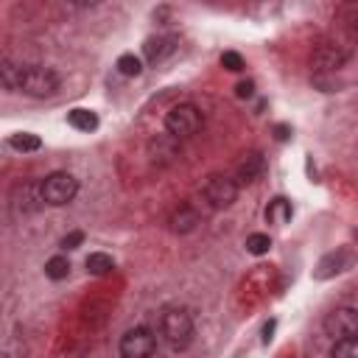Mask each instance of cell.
Wrapping results in <instances>:
<instances>
[{
  "label": "cell",
  "mask_w": 358,
  "mask_h": 358,
  "mask_svg": "<svg viewBox=\"0 0 358 358\" xmlns=\"http://www.w3.org/2000/svg\"><path fill=\"white\" fill-rule=\"evenodd\" d=\"M347 263H350V252H344V249H341V252H333V255L322 257V263L316 266V277H319V280H327V277L344 271Z\"/></svg>",
  "instance_id": "obj_11"
},
{
  "label": "cell",
  "mask_w": 358,
  "mask_h": 358,
  "mask_svg": "<svg viewBox=\"0 0 358 358\" xmlns=\"http://www.w3.org/2000/svg\"><path fill=\"white\" fill-rule=\"evenodd\" d=\"M350 48L347 45H341V42H336V39H324V42H319L316 45V50L310 53V67L316 70V73H330V70H336V67H341L347 59H350Z\"/></svg>",
  "instance_id": "obj_5"
},
{
  "label": "cell",
  "mask_w": 358,
  "mask_h": 358,
  "mask_svg": "<svg viewBox=\"0 0 358 358\" xmlns=\"http://www.w3.org/2000/svg\"><path fill=\"white\" fill-rule=\"evenodd\" d=\"M39 187H42V199H45V204H53V207H62V204L73 201L76 193H78V182H76V176H73V173H64V171H56V173L45 176Z\"/></svg>",
  "instance_id": "obj_3"
},
{
  "label": "cell",
  "mask_w": 358,
  "mask_h": 358,
  "mask_svg": "<svg viewBox=\"0 0 358 358\" xmlns=\"http://www.w3.org/2000/svg\"><path fill=\"white\" fill-rule=\"evenodd\" d=\"M67 123H70L73 129H78V131H92V129H98V117H95V112H90V109H70V112H67Z\"/></svg>",
  "instance_id": "obj_15"
},
{
  "label": "cell",
  "mask_w": 358,
  "mask_h": 358,
  "mask_svg": "<svg viewBox=\"0 0 358 358\" xmlns=\"http://www.w3.org/2000/svg\"><path fill=\"white\" fill-rule=\"evenodd\" d=\"M252 90H255V84H252V81H241V84H238V95H241V98H249V95H252Z\"/></svg>",
  "instance_id": "obj_24"
},
{
  "label": "cell",
  "mask_w": 358,
  "mask_h": 358,
  "mask_svg": "<svg viewBox=\"0 0 358 358\" xmlns=\"http://www.w3.org/2000/svg\"><path fill=\"white\" fill-rule=\"evenodd\" d=\"M101 0H73V6L76 8H92V6H98Z\"/></svg>",
  "instance_id": "obj_25"
},
{
  "label": "cell",
  "mask_w": 358,
  "mask_h": 358,
  "mask_svg": "<svg viewBox=\"0 0 358 358\" xmlns=\"http://www.w3.org/2000/svg\"><path fill=\"white\" fill-rule=\"evenodd\" d=\"M324 333L336 341L344 336H355L358 333V310L355 308H336L324 316Z\"/></svg>",
  "instance_id": "obj_8"
},
{
  "label": "cell",
  "mask_w": 358,
  "mask_h": 358,
  "mask_svg": "<svg viewBox=\"0 0 358 358\" xmlns=\"http://www.w3.org/2000/svg\"><path fill=\"white\" fill-rule=\"evenodd\" d=\"M263 154L260 151H252V154H246L243 159H241V165H238V179L241 182H255L260 173H263Z\"/></svg>",
  "instance_id": "obj_13"
},
{
  "label": "cell",
  "mask_w": 358,
  "mask_h": 358,
  "mask_svg": "<svg viewBox=\"0 0 358 358\" xmlns=\"http://www.w3.org/2000/svg\"><path fill=\"white\" fill-rule=\"evenodd\" d=\"M271 249V241H268V235H263V232H255V235H249L246 238V252H252V255H266Z\"/></svg>",
  "instance_id": "obj_21"
},
{
  "label": "cell",
  "mask_w": 358,
  "mask_h": 358,
  "mask_svg": "<svg viewBox=\"0 0 358 358\" xmlns=\"http://www.w3.org/2000/svg\"><path fill=\"white\" fill-rule=\"evenodd\" d=\"M196 224H199V213H196L193 207H179V210L171 215V229L179 232V235L196 229Z\"/></svg>",
  "instance_id": "obj_14"
},
{
  "label": "cell",
  "mask_w": 358,
  "mask_h": 358,
  "mask_svg": "<svg viewBox=\"0 0 358 358\" xmlns=\"http://www.w3.org/2000/svg\"><path fill=\"white\" fill-rule=\"evenodd\" d=\"M81 241H84V232H78V229H76V232H70V235H64V238H62V249H76Z\"/></svg>",
  "instance_id": "obj_23"
},
{
  "label": "cell",
  "mask_w": 358,
  "mask_h": 358,
  "mask_svg": "<svg viewBox=\"0 0 358 358\" xmlns=\"http://www.w3.org/2000/svg\"><path fill=\"white\" fill-rule=\"evenodd\" d=\"M117 70H120L123 76H140V73H143V62H140L137 56H131V53H123V56L117 59Z\"/></svg>",
  "instance_id": "obj_20"
},
{
  "label": "cell",
  "mask_w": 358,
  "mask_h": 358,
  "mask_svg": "<svg viewBox=\"0 0 358 358\" xmlns=\"http://www.w3.org/2000/svg\"><path fill=\"white\" fill-rule=\"evenodd\" d=\"M17 90L31 95V98H48L59 90V76L50 70V67H22L20 70V78H17Z\"/></svg>",
  "instance_id": "obj_2"
},
{
  "label": "cell",
  "mask_w": 358,
  "mask_h": 358,
  "mask_svg": "<svg viewBox=\"0 0 358 358\" xmlns=\"http://www.w3.org/2000/svg\"><path fill=\"white\" fill-rule=\"evenodd\" d=\"M112 268H115V260L109 255H103V252H92L87 257V271H92V274H106Z\"/></svg>",
  "instance_id": "obj_18"
},
{
  "label": "cell",
  "mask_w": 358,
  "mask_h": 358,
  "mask_svg": "<svg viewBox=\"0 0 358 358\" xmlns=\"http://www.w3.org/2000/svg\"><path fill=\"white\" fill-rule=\"evenodd\" d=\"M8 145H11L14 151H36V148L42 145V140H39L36 134H31V131H20V134H14V137L8 140Z\"/></svg>",
  "instance_id": "obj_17"
},
{
  "label": "cell",
  "mask_w": 358,
  "mask_h": 358,
  "mask_svg": "<svg viewBox=\"0 0 358 358\" xmlns=\"http://www.w3.org/2000/svg\"><path fill=\"white\" fill-rule=\"evenodd\" d=\"M173 50H176V36H154V39H148V42L143 45V53H145V59H148L151 64L165 62Z\"/></svg>",
  "instance_id": "obj_10"
},
{
  "label": "cell",
  "mask_w": 358,
  "mask_h": 358,
  "mask_svg": "<svg viewBox=\"0 0 358 358\" xmlns=\"http://www.w3.org/2000/svg\"><path fill=\"white\" fill-rule=\"evenodd\" d=\"M333 25L338 31L336 42H341L352 50V42L358 39V0H341L338 8H336Z\"/></svg>",
  "instance_id": "obj_6"
},
{
  "label": "cell",
  "mask_w": 358,
  "mask_h": 358,
  "mask_svg": "<svg viewBox=\"0 0 358 358\" xmlns=\"http://www.w3.org/2000/svg\"><path fill=\"white\" fill-rule=\"evenodd\" d=\"M157 352V336L148 327H134L120 338V355L123 358H145Z\"/></svg>",
  "instance_id": "obj_7"
},
{
  "label": "cell",
  "mask_w": 358,
  "mask_h": 358,
  "mask_svg": "<svg viewBox=\"0 0 358 358\" xmlns=\"http://www.w3.org/2000/svg\"><path fill=\"white\" fill-rule=\"evenodd\" d=\"M45 274H48L50 280H64V277L70 274V260H67V257H62V255L50 257V260L45 263Z\"/></svg>",
  "instance_id": "obj_19"
},
{
  "label": "cell",
  "mask_w": 358,
  "mask_h": 358,
  "mask_svg": "<svg viewBox=\"0 0 358 358\" xmlns=\"http://www.w3.org/2000/svg\"><path fill=\"white\" fill-rule=\"evenodd\" d=\"M159 333L173 350H185L193 341V319L185 308H171L159 319Z\"/></svg>",
  "instance_id": "obj_1"
},
{
  "label": "cell",
  "mask_w": 358,
  "mask_h": 358,
  "mask_svg": "<svg viewBox=\"0 0 358 358\" xmlns=\"http://www.w3.org/2000/svg\"><path fill=\"white\" fill-rule=\"evenodd\" d=\"M291 215H294V207H291V201H288V199H282V196L271 199V201H268V207H266V221H268V224L282 227V224H288V221H291Z\"/></svg>",
  "instance_id": "obj_12"
},
{
  "label": "cell",
  "mask_w": 358,
  "mask_h": 358,
  "mask_svg": "<svg viewBox=\"0 0 358 358\" xmlns=\"http://www.w3.org/2000/svg\"><path fill=\"white\" fill-rule=\"evenodd\" d=\"M330 355L333 358H358V333L355 336L336 338L333 347H330Z\"/></svg>",
  "instance_id": "obj_16"
},
{
  "label": "cell",
  "mask_w": 358,
  "mask_h": 358,
  "mask_svg": "<svg viewBox=\"0 0 358 358\" xmlns=\"http://www.w3.org/2000/svg\"><path fill=\"white\" fill-rule=\"evenodd\" d=\"M221 64H224L227 70H232V73L243 70V59H241V53H235V50H227V53H221Z\"/></svg>",
  "instance_id": "obj_22"
},
{
  "label": "cell",
  "mask_w": 358,
  "mask_h": 358,
  "mask_svg": "<svg viewBox=\"0 0 358 358\" xmlns=\"http://www.w3.org/2000/svg\"><path fill=\"white\" fill-rule=\"evenodd\" d=\"M204 199L213 204V207H229L235 199H238V182L229 179V176H210L207 185H204Z\"/></svg>",
  "instance_id": "obj_9"
},
{
  "label": "cell",
  "mask_w": 358,
  "mask_h": 358,
  "mask_svg": "<svg viewBox=\"0 0 358 358\" xmlns=\"http://www.w3.org/2000/svg\"><path fill=\"white\" fill-rule=\"evenodd\" d=\"M199 126H201V112H199L193 103H176V106L165 115V129H168V134H173V137H179V140L196 134Z\"/></svg>",
  "instance_id": "obj_4"
}]
</instances>
